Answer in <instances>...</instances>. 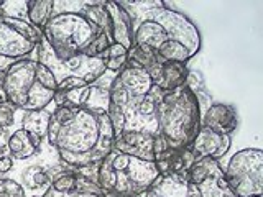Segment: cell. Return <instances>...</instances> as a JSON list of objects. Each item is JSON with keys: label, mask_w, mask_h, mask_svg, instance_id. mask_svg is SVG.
<instances>
[{"label": "cell", "mask_w": 263, "mask_h": 197, "mask_svg": "<svg viewBox=\"0 0 263 197\" xmlns=\"http://www.w3.org/2000/svg\"><path fill=\"white\" fill-rule=\"evenodd\" d=\"M186 197H235V195L226 184L224 178H209L197 186L189 184Z\"/></svg>", "instance_id": "cell-18"}, {"label": "cell", "mask_w": 263, "mask_h": 197, "mask_svg": "<svg viewBox=\"0 0 263 197\" xmlns=\"http://www.w3.org/2000/svg\"><path fill=\"white\" fill-rule=\"evenodd\" d=\"M35 48L36 45L18 35L0 15V71L5 72L15 61L31 54Z\"/></svg>", "instance_id": "cell-8"}, {"label": "cell", "mask_w": 263, "mask_h": 197, "mask_svg": "<svg viewBox=\"0 0 263 197\" xmlns=\"http://www.w3.org/2000/svg\"><path fill=\"white\" fill-rule=\"evenodd\" d=\"M209 178H224V169H222L220 163L211 158H202L194 161L186 172V181L194 186L204 183Z\"/></svg>", "instance_id": "cell-17"}, {"label": "cell", "mask_w": 263, "mask_h": 197, "mask_svg": "<svg viewBox=\"0 0 263 197\" xmlns=\"http://www.w3.org/2000/svg\"><path fill=\"white\" fill-rule=\"evenodd\" d=\"M2 82H4V72L0 71V104L5 102V94H4V89H2Z\"/></svg>", "instance_id": "cell-30"}, {"label": "cell", "mask_w": 263, "mask_h": 197, "mask_svg": "<svg viewBox=\"0 0 263 197\" xmlns=\"http://www.w3.org/2000/svg\"><path fill=\"white\" fill-rule=\"evenodd\" d=\"M2 89L5 101L16 110H45L54 101L58 89L56 77L36 57H22L4 72Z\"/></svg>", "instance_id": "cell-4"}, {"label": "cell", "mask_w": 263, "mask_h": 197, "mask_svg": "<svg viewBox=\"0 0 263 197\" xmlns=\"http://www.w3.org/2000/svg\"><path fill=\"white\" fill-rule=\"evenodd\" d=\"M153 136L155 135L148 133V131H122V133L115 135L114 150L142 160L155 161Z\"/></svg>", "instance_id": "cell-11"}, {"label": "cell", "mask_w": 263, "mask_h": 197, "mask_svg": "<svg viewBox=\"0 0 263 197\" xmlns=\"http://www.w3.org/2000/svg\"><path fill=\"white\" fill-rule=\"evenodd\" d=\"M82 86H87V82H84L82 79H78V77H68V79H64L58 84L56 92L64 94V92H68V90H72L76 87H82Z\"/></svg>", "instance_id": "cell-27"}, {"label": "cell", "mask_w": 263, "mask_h": 197, "mask_svg": "<svg viewBox=\"0 0 263 197\" xmlns=\"http://www.w3.org/2000/svg\"><path fill=\"white\" fill-rule=\"evenodd\" d=\"M158 135L171 150H184L201 128V105L194 90L183 84L173 90H160L155 104Z\"/></svg>", "instance_id": "cell-3"}, {"label": "cell", "mask_w": 263, "mask_h": 197, "mask_svg": "<svg viewBox=\"0 0 263 197\" xmlns=\"http://www.w3.org/2000/svg\"><path fill=\"white\" fill-rule=\"evenodd\" d=\"M46 138L64 164L79 169L99 164L114 150L115 131L104 110L54 107Z\"/></svg>", "instance_id": "cell-1"}, {"label": "cell", "mask_w": 263, "mask_h": 197, "mask_svg": "<svg viewBox=\"0 0 263 197\" xmlns=\"http://www.w3.org/2000/svg\"><path fill=\"white\" fill-rule=\"evenodd\" d=\"M168 150H170V146L166 142H164V138H161L160 135H155L153 136V156H155V160Z\"/></svg>", "instance_id": "cell-28"}, {"label": "cell", "mask_w": 263, "mask_h": 197, "mask_svg": "<svg viewBox=\"0 0 263 197\" xmlns=\"http://www.w3.org/2000/svg\"><path fill=\"white\" fill-rule=\"evenodd\" d=\"M107 115H109V119L112 122V127H114V131L115 135H119L123 131V127H125V115H123L122 109L117 105H114L110 102L109 109H107Z\"/></svg>", "instance_id": "cell-25"}, {"label": "cell", "mask_w": 263, "mask_h": 197, "mask_svg": "<svg viewBox=\"0 0 263 197\" xmlns=\"http://www.w3.org/2000/svg\"><path fill=\"white\" fill-rule=\"evenodd\" d=\"M101 57L105 61V71L119 72L123 68V66H125V63H127L128 51L123 46H120L117 43H112L109 48H107V51Z\"/></svg>", "instance_id": "cell-21"}, {"label": "cell", "mask_w": 263, "mask_h": 197, "mask_svg": "<svg viewBox=\"0 0 263 197\" xmlns=\"http://www.w3.org/2000/svg\"><path fill=\"white\" fill-rule=\"evenodd\" d=\"M115 77H117L120 86L123 87V90H125L130 98V105L123 110V115L127 117V115L130 112H134L138 107V104L150 94L153 82L146 69L138 68V66H132L128 63H125V66L117 72Z\"/></svg>", "instance_id": "cell-7"}, {"label": "cell", "mask_w": 263, "mask_h": 197, "mask_svg": "<svg viewBox=\"0 0 263 197\" xmlns=\"http://www.w3.org/2000/svg\"><path fill=\"white\" fill-rule=\"evenodd\" d=\"M15 166V163H13V158L10 154H2L0 156V176H5L8 174Z\"/></svg>", "instance_id": "cell-29"}, {"label": "cell", "mask_w": 263, "mask_h": 197, "mask_svg": "<svg viewBox=\"0 0 263 197\" xmlns=\"http://www.w3.org/2000/svg\"><path fill=\"white\" fill-rule=\"evenodd\" d=\"M90 87H92V86H90ZM109 105H110L109 90L92 87V90H90V95H89V101H87V104L84 107H87V109H94V110L107 112Z\"/></svg>", "instance_id": "cell-23"}, {"label": "cell", "mask_w": 263, "mask_h": 197, "mask_svg": "<svg viewBox=\"0 0 263 197\" xmlns=\"http://www.w3.org/2000/svg\"><path fill=\"white\" fill-rule=\"evenodd\" d=\"M104 7L110 18V33L114 43L123 46L130 51L134 46V33H132V20L125 8L122 7L120 2H104Z\"/></svg>", "instance_id": "cell-12"}, {"label": "cell", "mask_w": 263, "mask_h": 197, "mask_svg": "<svg viewBox=\"0 0 263 197\" xmlns=\"http://www.w3.org/2000/svg\"><path fill=\"white\" fill-rule=\"evenodd\" d=\"M15 115H16V109L10 104V102H4L0 104V127L4 130L10 128L15 123Z\"/></svg>", "instance_id": "cell-26"}, {"label": "cell", "mask_w": 263, "mask_h": 197, "mask_svg": "<svg viewBox=\"0 0 263 197\" xmlns=\"http://www.w3.org/2000/svg\"><path fill=\"white\" fill-rule=\"evenodd\" d=\"M237 112L232 105L226 104H211L201 117V127H205L219 135L229 136L237 128Z\"/></svg>", "instance_id": "cell-13"}, {"label": "cell", "mask_w": 263, "mask_h": 197, "mask_svg": "<svg viewBox=\"0 0 263 197\" xmlns=\"http://www.w3.org/2000/svg\"><path fill=\"white\" fill-rule=\"evenodd\" d=\"M49 117H51V112H49L48 109L36 110V112H23L20 128L27 130V131H30V133L36 135L38 138L43 140L48 133Z\"/></svg>", "instance_id": "cell-20"}, {"label": "cell", "mask_w": 263, "mask_h": 197, "mask_svg": "<svg viewBox=\"0 0 263 197\" xmlns=\"http://www.w3.org/2000/svg\"><path fill=\"white\" fill-rule=\"evenodd\" d=\"M76 178H78V171L74 168L69 171H64L51 179V189L56 194H63V195L71 194L76 189Z\"/></svg>", "instance_id": "cell-22"}, {"label": "cell", "mask_w": 263, "mask_h": 197, "mask_svg": "<svg viewBox=\"0 0 263 197\" xmlns=\"http://www.w3.org/2000/svg\"><path fill=\"white\" fill-rule=\"evenodd\" d=\"M123 197H142V195H123Z\"/></svg>", "instance_id": "cell-32"}, {"label": "cell", "mask_w": 263, "mask_h": 197, "mask_svg": "<svg viewBox=\"0 0 263 197\" xmlns=\"http://www.w3.org/2000/svg\"><path fill=\"white\" fill-rule=\"evenodd\" d=\"M27 8V20L40 31H43L46 23L53 16L54 0H28L25 2Z\"/></svg>", "instance_id": "cell-19"}, {"label": "cell", "mask_w": 263, "mask_h": 197, "mask_svg": "<svg viewBox=\"0 0 263 197\" xmlns=\"http://www.w3.org/2000/svg\"><path fill=\"white\" fill-rule=\"evenodd\" d=\"M4 131H5V130H4L2 127H0V138H2V136H4Z\"/></svg>", "instance_id": "cell-31"}, {"label": "cell", "mask_w": 263, "mask_h": 197, "mask_svg": "<svg viewBox=\"0 0 263 197\" xmlns=\"http://www.w3.org/2000/svg\"><path fill=\"white\" fill-rule=\"evenodd\" d=\"M46 168H41L40 164H30L22 172V181L18 183L25 189V192L31 191L35 197H43L51 189V179L46 174Z\"/></svg>", "instance_id": "cell-16"}, {"label": "cell", "mask_w": 263, "mask_h": 197, "mask_svg": "<svg viewBox=\"0 0 263 197\" xmlns=\"http://www.w3.org/2000/svg\"><path fill=\"white\" fill-rule=\"evenodd\" d=\"M146 71L150 74L153 86L158 87L160 90H173L183 86L186 84L189 76L186 63L176 61H158L152 64Z\"/></svg>", "instance_id": "cell-10"}, {"label": "cell", "mask_w": 263, "mask_h": 197, "mask_svg": "<svg viewBox=\"0 0 263 197\" xmlns=\"http://www.w3.org/2000/svg\"><path fill=\"white\" fill-rule=\"evenodd\" d=\"M158 176L155 161L112 150L99 163L97 184L107 197L142 195Z\"/></svg>", "instance_id": "cell-5"}, {"label": "cell", "mask_w": 263, "mask_h": 197, "mask_svg": "<svg viewBox=\"0 0 263 197\" xmlns=\"http://www.w3.org/2000/svg\"><path fill=\"white\" fill-rule=\"evenodd\" d=\"M40 148H41V138L23 128L13 130V133L7 140V150L13 160H20V161L30 160L38 154Z\"/></svg>", "instance_id": "cell-14"}, {"label": "cell", "mask_w": 263, "mask_h": 197, "mask_svg": "<svg viewBox=\"0 0 263 197\" xmlns=\"http://www.w3.org/2000/svg\"><path fill=\"white\" fill-rule=\"evenodd\" d=\"M187 187L189 184L183 176H158L142 197H186Z\"/></svg>", "instance_id": "cell-15"}, {"label": "cell", "mask_w": 263, "mask_h": 197, "mask_svg": "<svg viewBox=\"0 0 263 197\" xmlns=\"http://www.w3.org/2000/svg\"><path fill=\"white\" fill-rule=\"evenodd\" d=\"M120 4L130 15L135 48L156 54L163 45L179 41L194 53L199 51L201 35L196 25L183 13L171 10L163 0H125Z\"/></svg>", "instance_id": "cell-2"}, {"label": "cell", "mask_w": 263, "mask_h": 197, "mask_svg": "<svg viewBox=\"0 0 263 197\" xmlns=\"http://www.w3.org/2000/svg\"><path fill=\"white\" fill-rule=\"evenodd\" d=\"M224 169V179L235 197L263 195V153L247 148L235 153Z\"/></svg>", "instance_id": "cell-6"}, {"label": "cell", "mask_w": 263, "mask_h": 197, "mask_svg": "<svg viewBox=\"0 0 263 197\" xmlns=\"http://www.w3.org/2000/svg\"><path fill=\"white\" fill-rule=\"evenodd\" d=\"M191 153L194 154V160H202V158H211L219 161L224 156L229 148H230V136L219 135L216 131H212L205 127H201L194 142L187 146Z\"/></svg>", "instance_id": "cell-9"}, {"label": "cell", "mask_w": 263, "mask_h": 197, "mask_svg": "<svg viewBox=\"0 0 263 197\" xmlns=\"http://www.w3.org/2000/svg\"><path fill=\"white\" fill-rule=\"evenodd\" d=\"M253 197H263V195H253Z\"/></svg>", "instance_id": "cell-33"}, {"label": "cell", "mask_w": 263, "mask_h": 197, "mask_svg": "<svg viewBox=\"0 0 263 197\" xmlns=\"http://www.w3.org/2000/svg\"><path fill=\"white\" fill-rule=\"evenodd\" d=\"M0 197H27V192L16 179L0 178Z\"/></svg>", "instance_id": "cell-24"}]
</instances>
